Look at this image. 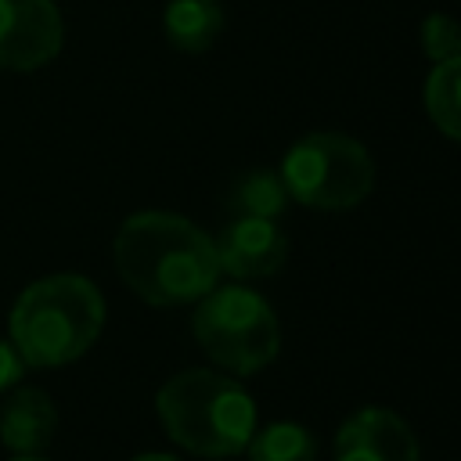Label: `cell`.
I'll use <instances>...</instances> for the list:
<instances>
[{"mask_svg": "<svg viewBox=\"0 0 461 461\" xmlns=\"http://www.w3.org/2000/svg\"><path fill=\"white\" fill-rule=\"evenodd\" d=\"M252 461H317V436L303 421H270L249 439Z\"/></svg>", "mask_w": 461, "mask_h": 461, "instance_id": "cell-12", "label": "cell"}, {"mask_svg": "<svg viewBox=\"0 0 461 461\" xmlns=\"http://www.w3.org/2000/svg\"><path fill=\"white\" fill-rule=\"evenodd\" d=\"M22 375H25V360H22V353L14 349L11 339L0 335V393H11V389L22 382Z\"/></svg>", "mask_w": 461, "mask_h": 461, "instance_id": "cell-15", "label": "cell"}, {"mask_svg": "<svg viewBox=\"0 0 461 461\" xmlns=\"http://www.w3.org/2000/svg\"><path fill=\"white\" fill-rule=\"evenodd\" d=\"M11 461H47V457L43 454H14Z\"/></svg>", "mask_w": 461, "mask_h": 461, "instance_id": "cell-17", "label": "cell"}, {"mask_svg": "<svg viewBox=\"0 0 461 461\" xmlns=\"http://www.w3.org/2000/svg\"><path fill=\"white\" fill-rule=\"evenodd\" d=\"M288 205V191H285V180L281 173L274 169H252L245 173L230 194H227V209L234 216H267V220H277Z\"/></svg>", "mask_w": 461, "mask_h": 461, "instance_id": "cell-13", "label": "cell"}, {"mask_svg": "<svg viewBox=\"0 0 461 461\" xmlns=\"http://www.w3.org/2000/svg\"><path fill=\"white\" fill-rule=\"evenodd\" d=\"M418 40H421V54L436 65L447 58H457L461 54V22L443 11H432V14H425Z\"/></svg>", "mask_w": 461, "mask_h": 461, "instance_id": "cell-14", "label": "cell"}, {"mask_svg": "<svg viewBox=\"0 0 461 461\" xmlns=\"http://www.w3.org/2000/svg\"><path fill=\"white\" fill-rule=\"evenodd\" d=\"M425 112L432 126L461 144V54L439 61L425 79Z\"/></svg>", "mask_w": 461, "mask_h": 461, "instance_id": "cell-11", "label": "cell"}, {"mask_svg": "<svg viewBox=\"0 0 461 461\" xmlns=\"http://www.w3.org/2000/svg\"><path fill=\"white\" fill-rule=\"evenodd\" d=\"M130 461H180V457H173V454H137Z\"/></svg>", "mask_w": 461, "mask_h": 461, "instance_id": "cell-16", "label": "cell"}, {"mask_svg": "<svg viewBox=\"0 0 461 461\" xmlns=\"http://www.w3.org/2000/svg\"><path fill=\"white\" fill-rule=\"evenodd\" d=\"M115 270L151 306L198 303L220 281L212 238L180 212L144 209L115 230Z\"/></svg>", "mask_w": 461, "mask_h": 461, "instance_id": "cell-1", "label": "cell"}, {"mask_svg": "<svg viewBox=\"0 0 461 461\" xmlns=\"http://www.w3.org/2000/svg\"><path fill=\"white\" fill-rule=\"evenodd\" d=\"M162 32L173 50L202 54L223 32V7L216 0H169L162 11Z\"/></svg>", "mask_w": 461, "mask_h": 461, "instance_id": "cell-10", "label": "cell"}, {"mask_svg": "<svg viewBox=\"0 0 461 461\" xmlns=\"http://www.w3.org/2000/svg\"><path fill=\"white\" fill-rule=\"evenodd\" d=\"M331 461H418V439L396 411L360 407L339 425Z\"/></svg>", "mask_w": 461, "mask_h": 461, "instance_id": "cell-8", "label": "cell"}, {"mask_svg": "<svg viewBox=\"0 0 461 461\" xmlns=\"http://www.w3.org/2000/svg\"><path fill=\"white\" fill-rule=\"evenodd\" d=\"M212 245L220 274H230L234 281L270 277L288 259V234L277 220L267 216H234L230 223H223Z\"/></svg>", "mask_w": 461, "mask_h": 461, "instance_id": "cell-7", "label": "cell"}, {"mask_svg": "<svg viewBox=\"0 0 461 461\" xmlns=\"http://www.w3.org/2000/svg\"><path fill=\"white\" fill-rule=\"evenodd\" d=\"M166 436L198 457H234L259 429L256 400L241 382L220 371L187 367L155 396Z\"/></svg>", "mask_w": 461, "mask_h": 461, "instance_id": "cell-3", "label": "cell"}, {"mask_svg": "<svg viewBox=\"0 0 461 461\" xmlns=\"http://www.w3.org/2000/svg\"><path fill=\"white\" fill-rule=\"evenodd\" d=\"M191 331L202 353L234 378L259 375L281 349L277 313L245 285L205 292L194 306Z\"/></svg>", "mask_w": 461, "mask_h": 461, "instance_id": "cell-4", "label": "cell"}, {"mask_svg": "<svg viewBox=\"0 0 461 461\" xmlns=\"http://www.w3.org/2000/svg\"><path fill=\"white\" fill-rule=\"evenodd\" d=\"M281 180L288 198L306 209H353L375 191V158L371 151L335 130H317L295 140L281 158Z\"/></svg>", "mask_w": 461, "mask_h": 461, "instance_id": "cell-5", "label": "cell"}, {"mask_svg": "<svg viewBox=\"0 0 461 461\" xmlns=\"http://www.w3.org/2000/svg\"><path fill=\"white\" fill-rule=\"evenodd\" d=\"M65 40L54 0H0V68L36 72L58 58Z\"/></svg>", "mask_w": 461, "mask_h": 461, "instance_id": "cell-6", "label": "cell"}, {"mask_svg": "<svg viewBox=\"0 0 461 461\" xmlns=\"http://www.w3.org/2000/svg\"><path fill=\"white\" fill-rule=\"evenodd\" d=\"M58 432V407L54 400L36 389L22 385L11 389L0 407V443L14 454H43Z\"/></svg>", "mask_w": 461, "mask_h": 461, "instance_id": "cell-9", "label": "cell"}, {"mask_svg": "<svg viewBox=\"0 0 461 461\" xmlns=\"http://www.w3.org/2000/svg\"><path fill=\"white\" fill-rule=\"evenodd\" d=\"M104 328V295L83 274L32 281L7 313V331L25 367H65L79 360Z\"/></svg>", "mask_w": 461, "mask_h": 461, "instance_id": "cell-2", "label": "cell"}]
</instances>
